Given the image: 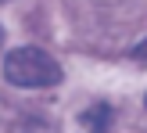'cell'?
Returning <instances> with one entry per match:
<instances>
[{"label":"cell","instance_id":"obj_1","mask_svg":"<svg viewBox=\"0 0 147 133\" xmlns=\"http://www.w3.org/2000/svg\"><path fill=\"white\" fill-rule=\"evenodd\" d=\"M4 76L14 86H29V90H43V86H54L61 79V65L40 47H18L7 54L4 61Z\"/></svg>","mask_w":147,"mask_h":133},{"label":"cell","instance_id":"obj_2","mask_svg":"<svg viewBox=\"0 0 147 133\" xmlns=\"http://www.w3.org/2000/svg\"><path fill=\"white\" fill-rule=\"evenodd\" d=\"M79 122L83 126H93V130H104V126H111V108L108 105H93L86 115H79Z\"/></svg>","mask_w":147,"mask_h":133},{"label":"cell","instance_id":"obj_3","mask_svg":"<svg viewBox=\"0 0 147 133\" xmlns=\"http://www.w3.org/2000/svg\"><path fill=\"white\" fill-rule=\"evenodd\" d=\"M136 61H147V43H140V47H136Z\"/></svg>","mask_w":147,"mask_h":133},{"label":"cell","instance_id":"obj_4","mask_svg":"<svg viewBox=\"0 0 147 133\" xmlns=\"http://www.w3.org/2000/svg\"><path fill=\"white\" fill-rule=\"evenodd\" d=\"M0 43H4V33H0Z\"/></svg>","mask_w":147,"mask_h":133}]
</instances>
